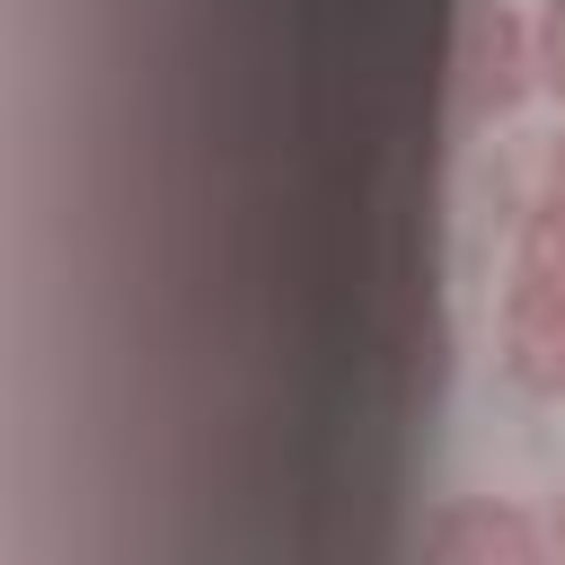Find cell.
Masks as SVG:
<instances>
[{
  "instance_id": "obj_1",
  "label": "cell",
  "mask_w": 565,
  "mask_h": 565,
  "mask_svg": "<svg viewBox=\"0 0 565 565\" xmlns=\"http://www.w3.org/2000/svg\"><path fill=\"white\" fill-rule=\"evenodd\" d=\"M530 88H539L530 18H512L503 0H468L459 35H450V97H459V115H512Z\"/></svg>"
},
{
  "instance_id": "obj_2",
  "label": "cell",
  "mask_w": 565,
  "mask_h": 565,
  "mask_svg": "<svg viewBox=\"0 0 565 565\" xmlns=\"http://www.w3.org/2000/svg\"><path fill=\"white\" fill-rule=\"evenodd\" d=\"M503 371L530 397H565V265L556 256H512V282H503Z\"/></svg>"
},
{
  "instance_id": "obj_3",
  "label": "cell",
  "mask_w": 565,
  "mask_h": 565,
  "mask_svg": "<svg viewBox=\"0 0 565 565\" xmlns=\"http://www.w3.org/2000/svg\"><path fill=\"white\" fill-rule=\"evenodd\" d=\"M424 565H556V539H547L521 503L468 494V503H450V512L433 521Z\"/></svg>"
},
{
  "instance_id": "obj_4",
  "label": "cell",
  "mask_w": 565,
  "mask_h": 565,
  "mask_svg": "<svg viewBox=\"0 0 565 565\" xmlns=\"http://www.w3.org/2000/svg\"><path fill=\"white\" fill-rule=\"evenodd\" d=\"M521 256H556L565 265V132L547 141L539 177H530V212H521Z\"/></svg>"
},
{
  "instance_id": "obj_5",
  "label": "cell",
  "mask_w": 565,
  "mask_h": 565,
  "mask_svg": "<svg viewBox=\"0 0 565 565\" xmlns=\"http://www.w3.org/2000/svg\"><path fill=\"white\" fill-rule=\"evenodd\" d=\"M530 53H539V88L565 106V0H539V18H530Z\"/></svg>"
},
{
  "instance_id": "obj_6",
  "label": "cell",
  "mask_w": 565,
  "mask_h": 565,
  "mask_svg": "<svg viewBox=\"0 0 565 565\" xmlns=\"http://www.w3.org/2000/svg\"><path fill=\"white\" fill-rule=\"evenodd\" d=\"M547 539H556V565H565V503H556V521H547Z\"/></svg>"
}]
</instances>
